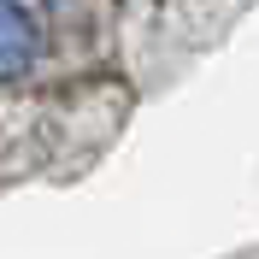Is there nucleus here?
Here are the masks:
<instances>
[{
	"mask_svg": "<svg viewBox=\"0 0 259 259\" xmlns=\"http://www.w3.org/2000/svg\"><path fill=\"white\" fill-rule=\"evenodd\" d=\"M35 48H41V35H35V18L24 12V0H0V82L30 77Z\"/></svg>",
	"mask_w": 259,
	"mask_h": 259,
	"instance_id": "f257e3e1",
	"label": "nucleus"
}]
</instances>
